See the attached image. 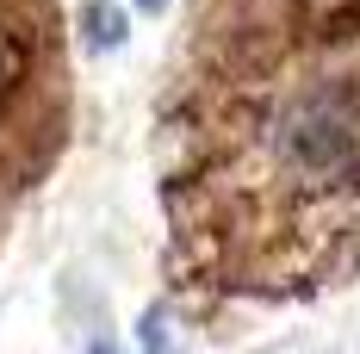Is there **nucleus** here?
<instances>
[{"instance_id":"nucleus-1","label":"nucleus","mask_w":360,"mask_h":354,"mask_svg":"<svg viewBox=\"0 0 360 354\" xmlns=\"http://www.w3.org/2000/svg\"><path fill=\"white\" fill-rule=\"evenodd\" d=\"M261 143L274 180L298 199H354L360 193V87L348 75H298L267 106L243 118Z\"/></svg>"},{"instance_id":"nucleus-2","label":"nucleus","mask_w":360,"mask_h":354,"mask_svg":"<svg viewBox=\"0 0 360 354\" xmlns=\"http://www.w3.org/2000/svg\"><path fill=\"white\" fill-rule=\"evenodd\" d=\"M124 37H131V19H124L112 0H87V6H81V44H87V50L106 56V50H118Z\"/></svg>"},{"instance_id":"nucleus-3","label":"nucleus","mask_w":360,"mask_h":354,"mask_svg":"<svg viewBox=\"0 0 360 354\" xmlns=\"http://www.w3.org/2000/svg\"><path fill=\"white\" fill-rule=\"evenodd\" d=\"M143 6H149V13H155V6H168V0H143Z\"/></svg>"}]
</instances>
